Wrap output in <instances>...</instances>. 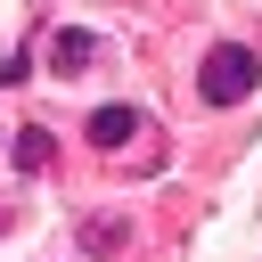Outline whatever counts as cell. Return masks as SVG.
<instances>
[{
  "label": "cell",
  "instance_id": "cell-3",
  "mask_svg": "<svg viewBox=\"0 0 262 262\" xmlns=\"http://www.w3.org/2000/svg\"><path fill=\"white\" fill-rule=\"evenodd\" d=\"M131 131H147L139 106H98V115H90V139H98V147H123Z\"/></svg>",
  "mask_w": 262,
  "mask_h": 262
},
{
  "label": "cell",
  "instance_id": "cell-5",
  "mask_svg": "<svg viewBox=\"0 0 262 262\" xmlns=\"http://www.w3.org/2000/svg\"><path fill=\"white\" fill-rule=\"evenodd\" d=\"M82 246H90V254H106V246H123V229H115V221H90V229H82Z\"/></svg>",
  "mask_w": 262,
  "mask_h": 262
},
{
  "label": "cell",
  "instance_id": "cell-1",
  "mask_svg": "<svg viewBox=\"0 0 262 262\" xmlns=\"http://www.w3.org/2000/svg\"><path fill=\"white\" fill-rule=\"evenodd\" d=\"M196 90H205V106H246V98L262 90V57L237 49V41H221V49L196 66Z\"/></svg>",
  "mask_w": 262,
  "mask_h": 262
},
{
  "label": "cell",
  "instance_id": "cell-6",
  "mask_svg": "<svg viewBox=\"0 0 262 262\" xmlns=\"http://www.w3.org/2000/svg\"><path fill=\"white\" fill-rule=\"evenodd\" d=\"M8 82H25V57H0V90H8Z\"/></svg>",
  "mask_w": 262,
  "mask_h": 262
},
{
  "label": "cell",
  "instance_id": "cell-4",
  "mask_svg": "<svg viewBox=\"0 0 262 262\" xmlns=\"http://www.w3.org/2000/svg\"><path fill=\"white\" fill-rule=\"evenodd\" d=\"M49 147H57V139H49L41 123H33V131H16V172H41V164H49Z\"/></svg>",
  "mask_w": 262,
  "mask_h": 262
},
{
  "label": "cell",
  "instance_id": "cell-2",
  "mask_svg": "<svg viewBox=\"0 0 262 262\" xmlns=\"http://www.w3.org/2000/svg\"><path fill=\"white\" fill-rule=\"evenodd\" d=\"M90 57H98V33H82V25H57V33H49V66H57V74H82Z\"/></svg>",
  "mask_w": 262,
  "mask_h": 262
}]
</instances>
